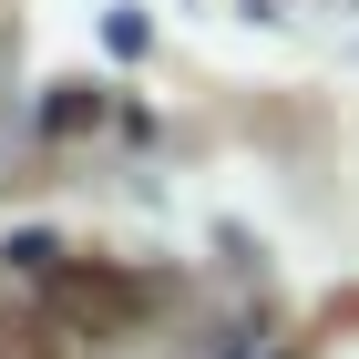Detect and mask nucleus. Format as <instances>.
I'll return each mask as SVG.
<instances>
[{"instance_id": "1", "label": "nucleus", "mask_w": 359, "mask_h": 359, "mask_svg": "<svg viewBox=\"0 0 359 359\" xmlns=\"http://www.w3.org/2000/svg\"><path fill=\"white\" fill-rule=\"evenodd\" d=\"M52 318L83 339H134L154 318V298H144V277L103 267V257H72V267H52Z\"/></svg>"}, {"instance_id": "2", "label": "nucleus", "mask_w": 359, "mask_h": 359, "mask_svg": "<svg viewBox=\"0 0 359 359\" xmlns=\"http://www.w3.org/2000/svg\"><path fill=\"white\" fill-rule=\"evenodd\" d=\"M0 359H62V339L41 318H21V308H0Z\"/></svg>"}]
</instances>
